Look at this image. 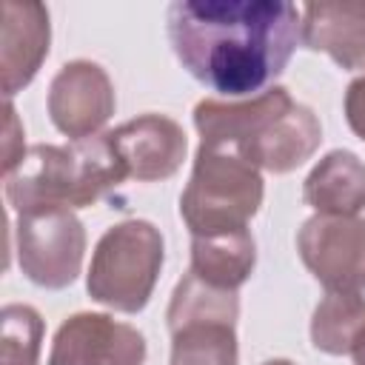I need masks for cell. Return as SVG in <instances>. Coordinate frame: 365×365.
I'll use <instances>...</instances> for the list:
<instances>
[{
  "label": "cell",
  "instance_id": "obj_1",
  "mask_svg": "<svg viewBox=\"0 0 365 365\" xmlns=\"http://www.w3.org/2000/svg\"><path fill=\"white\" fill-rule=\"evenodd\" d=\"M165 29L194 80L242 100L285 71L302 40V11L285 0H177Z\"/></svg>",
  "mask_w": 365,
  "mask_h": 365
},
{
  "label": "cell",
  "instance_id": "obj_10",
  "mask_svg": "<svg viewBox=\"0 0 365 365\" xmlns=\"http://www.w3.org/2000/svg\"><path fill=\"white\" fill-rule=\"evenodd\" d=\"M143 334L108 314H71L51 339L48 365H143Z\"/></svg>",
  "mask_w": 365,
  "mask_h": 365
},
{
  "label": "cell",
  "instance_id": "obj_9",
  "mask_svg": "<svg viewBox=\"0 0 365 365\" xmlns=\"http://www.w3.org/2000/svg\"><path fill=\"white\" fill-rule=\"evenodd\" d=\"M46 106L60 134L68 140H86L108 123L117 100L111 77L100 63L71 60L51 77Z\"/></svg>",
  "mask_w": 365,
  "mask_h": 365
},
{
  "label": "cell",
  "instance_id": "obj_14",
  "mask_svg": "<svg viewBox=\"0 0 365 365\" xmlns=\"http://www.w3.org/2000/svg\"><path fill=\"white\" fill-rule=\"evenodd\" d=\"M302 200L317 214L356 217L365 208V163L345 148L328 151L308 171Z\"/></svg>",
  "mask_w": 365,
  "mask_h": 365
},
{
  "label": "cell",
  "instance_id": "obj_2",
  "mask_svg": "<svg viewBox=\"0 0 365 365\" xmlns=\"http://www.w3.org/2000/svg\"><path fill=\"white\" fill-rule=\"evenodd\" d=\"M194 128L202 145L228 148L271 174L299 168L322 143L319 117L282 86L242 100L205 97L194 106Z\"/></svg>",
  "mask_w": 365,
  "mask_h": 365
},
{
  "label": "cell",
  "instance_id": "obj_21",
  "mask_svg": "<svg viewBox=\"0 0 365 365\" xmlns=\"http://www.w3.org/2000/svg\"><path fill=\"white\" fill-rule=\"evenodd\" d=\"M262 365H294L291 359H265Z\"/></svg>",
  "mask_w": 365,
  "mask_h": 365
},
{
  "label": "cell",
  "instance_id": "obj_7",
  "mask_svg": "<svg viewBox=\"0 0 365 365\" xmlns=\"http://www.w3.org/2000/svg\"><path fill=\"white\" fill-rule=\"evenodd\" d=\"M17 262L29 282L60 291L68 288L86 257V228L68 208H34L17 214Z\"/></svg>",
  "mask_w": 365,
  "mask_h": 365
},
{
  "label": "cell",
  "instance_id": "obj_18",
  "mask_svg": "<svg viewBox=\"0 0 365 365\" xmlns=\"http://www.w3.org/2000/svg\"><path fill=\"white\" fill-rule=\"evenodd\" d=\"M26 145H23V123L11 106V100L3 103V177L11 174L17 168V163L26 157Z\"/></svg>",
  "mask_w": 365,
  "mask_h": 365
},
{
  "label": "cell",
  "instance_id": "obj_5",
  "mask_svg": "<svg viewBox=\"0 0 365 365\" xmlns=\"http://www.w3.org/2000/svg\"><path fill=\"white\" fill-rule=\"evenodd\" d=\"M165 259L163 234L148 220H123L94 245L86 288L111 311L137 314L148 305Z\"/></svg>",
  "mask_w": 365,
  "mask_h": 365
},
{
  "label": "cell",
  "instance_id": "obj_13",
  "mask_svg": "<svg viewBox=\"0 0 365 365\" xmlns=\"http://www.w3.org/2000/svg\"><path fill=\"white\" fill-rule=\"evenodd\" d=\"M302 43L336 66L365 68V0H319L302 9Z\"/></svg>",
  "mask_w": 365,
  "mask_h": 365
},
{
  "label": "cell",
  "instance_id": "obj_16",
  "mask_svg": "<svg viewBox=\"0 0 365 365\" xmlns=\"http://www.w3.org/2000/svg\"><path fill=\"white\" fill-rule=\"evenodd\" d=\"M365 331V297L328 291L311 317V342L317 351L331 356H345L354 351L359 334Z\"/></svg>",
  "mask_w": 365,
  "mask_h": 365
},
{
  "label": "cell",
  "instance_id": "obj_17",
  "mask_svg": "<svg viewBox=\"0 0 365 365\" xmlns=\"http://www.w3.org/2000/svg\"><path fill=\"white\" fill-rule=\"evenodd\" d=\"M3 339H0V365H40L43 345V319L31 305L11 302L0 314Z\"/></svg>",
  "mask_w": 365,
  "mask_h": 365
},
{
  "label": "cell",
  "instance_id": "obj_15",
  "mask_svg": "<svg viewBox=\"0 0 365 365\" xmlns=\"http://www.w3.org/2000/svg\"><path fill=\"white\" fill-rule=\"evenodd\" d=\"M257 265V242L248 228L191 237V274L225 291H237Z\"/></svg>",
  "mask_w": 365,
  "mask_h": 365
},
{
  "label": "cell",
  "instance_id": "obj_12",
  "mask_svg": "<svg viewBox=\"0 0 365 365\" xmlns=\"http://www.w3.org/2000/svg\"><path fill=\"white\" fill-rule=\"evenodd\" d=\"M48 9L37 0L0 3V77L3 97L11 100L26 88L48 54Z\"/></svg>",
  "mask_w": 365,
  "mask_h": 365
},
{
  "label": "cell",
  "instance_id": "obj_8",
  "mask_svg": "<svg viewBox=\"0 0 365 365\" xmlns=\"http://www.w3.org/2000/svg\"><path fill=\"white\" fill-rule=\"evenodd\" d=\"M297 251L325 291H365V220L314 214L297 231Z\"/></svg>",
  "mask_w": 365,
  "mask_h": 365
},
{
  "label": "cell",
  "instance_id": "obj_19",
  "mask_svg": "<svg viewBox=\"0 0 365 365\" xmlns=\"http://www.w3.org/2000/svg\"><path fill=\"white\" fill-rule=\"evenodd\" d=\"M345 120L351 131L359 140H365V74L351 80L345 88Z\"/></svg>",
  "mask_w": 365,
  "mask_h": 365
},
{
  "label": "cell",
  "instance_id": "obj_11",
  "mask_svg": "<svg viewBox=\"0 0 365 365\" xmlns=\"http://www.w3.org/2000/svg\"><path fill=\"white\" fill-rule=\"evenodd\" d=\"M108 140L125 177L137 182L174 177L188 151L182 125L165 114H140L108 131Z\"/></svg>",
  "mask_w": 365,
  "mask_h": 365
},
{
  "label": "cell",
  "instance_id": "obj_20",
  "mask_svg": "<svg viewBox=\"0 0 365 365\" xmlns=\"http://www.w3.org/2000/svg\"><path fill=\"white\" fill-rule=\"evenodd\" d=\"M351 356H354V365H365V331L359 334V339H356V345H354Z\"/></svg>",
  "mask_w": 365,
  "mask_h": 365
},
{
  "label": "cell",
  "instance_id": "obj_3",
  "mask_svg": "<svg viewBox=\"0 0 365 365\" xmlns=\"http://www.w3.org/2000/svg\"><path fill=\"white\" fill-rule=\"evenodd\" d=\"M3 180L9 205L23 214L34 208H88L128 177L106 131L68 145L37 143Z\"/></svg>",
  "mask_w": 365,
  "mask_h": 365
},
{
  "label": "cell",
  "instance_id": "obj_6",
  "mask_svg": "<svg viewBox=\"0 0 365 365\" xmlns=\"http://www.w3.org/2000/svg\"><path fill=\"white\" fill-rule=\"evenodd\" d=\"M237 291L214 288L188 271L174 285L165 311L171 365H237Z\"/></svg>",
  "mask_w": 365,
  "mask_h": 365
},
{
  "label": "cell",
  "instance_id": "obj_4",
  "mask_svg": "<svg viewBox=\"0 0 365 365\" xmlns=\"http://www.w3.org/2000/svg\"><path fill=\"white\" fill-rule=\"evenodd\" d=\"M262 194L259 168L228 148L200 143L188 185L180 194V217L191 237L240 231L259 211Z\"/></svg>",
  "mask_w": 365,
  "mask_h": 365
}]
</instances>
